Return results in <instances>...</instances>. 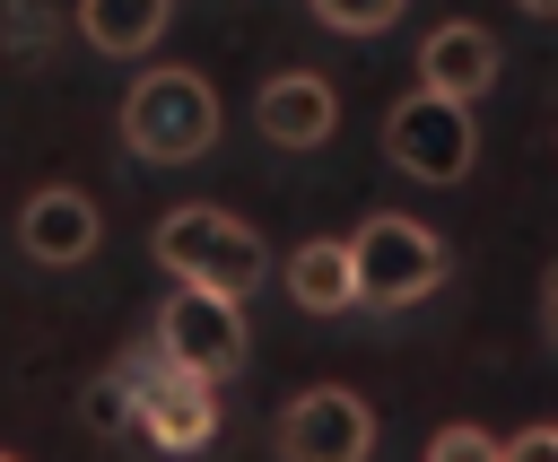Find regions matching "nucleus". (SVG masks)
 Segmentation results:
<instances>
[{
    "label": "nucleus",
    "mask_w": 558,
    "mask_h": 462,
    "mask_svg": "<svg viewBox=\"0 0 558 462\" xmlns=\"http://www.w3.org/2000/svg\"><path fill=\"white\" fill-rule=\"evenodd\" d=\"M148 340H157L174 366L227 384V375L244 366V349H253V331H244V296H218V288H183V279H174V296L157 305V331H148Z\"/></svg>",
    "instance_id": "nucleus-6"
},
{
    "label": "nucleus",
    "mask_w": 558,
    "mask_h": 462,
    "mask_svg": "<svg viewBox=\"0 0 558 462\" xmlns=\"http://www.w3.org/2000/svg\"><path fill=\"white\" fill-rule=\"evenodd\" d=\"M9 35H17V44H44V35H52V17H44L35 0H17V9H9Z\"/></svg>",
    "instance_id": "nucleus-17"
},
{
    "label": "nucleus",
    "mask_w": 558,
    "mask_h": 462,
    "mask_svg": "<svg viewBox=\"0 0 558 462\" xmlns=\"http://www.w3.org/2000/svg\"><path fill=\"white\" fill-rule=\"evenodd\" d=\"M0 462H17V453H0Z\"/></svg>",
    "instance_id": "nucleus-20"
},
{
    "label": "nucleus",
    "mask_w": 558,
    "mask_h": 462,
    "mask_svg": "<svg viewBox=\"0 0 558 462\" xmlns=\"http://www.w3.org/2000/svg\"><path fill=\"white\" fill-rule=\"evenodd\" d=\"M113 366L140 384V436H148L157 453H201V445L218 436V384H209V375L174 366L157 340H148V349H122Z\"/></svg>",
    "instance_id": "nucleus-5"
},
{
    "label": "nucleus",
    "mask_w": 558,
    "mask_h": 462,
    "mask_svg": "<svg viewBox=\"0 0 558 462\" xmlns=\"http://www.w3.org/2000/svg\"><path fill=\"white\" fill-rule=\"evenodd\" d=\"M418 87L453 96V105H480L497 87V35L471 26V17H445L427 44H418Z\"/></svg>",
    "instance_id": "nucleus-10"
},
{
    "label": "nucleus",
    "mask_w": 558,
    "mask_h": 462,
    "mask_svg": "<svg viewBox=\"0 0 558 462\" xmlns=\"http://www.w3.org/2000/svg\"><path fill=\"white\" fill-rule=\"evenodd\" d=\"M375 453V410L349 384H305L279 410V462H366Z\"/></svg>",
    "instance_id": "nucleus-7"
},
{
    "label": "nucleus",
    "mask_w": 558,
    "mask_h": 462,
    "mask_svg": "<svg viewBox=\"0 0 558 462\" xmlns=\"http://www.w3.org/2000/svg\"><path fill=\"white\" fill-rule=\"evenodd\" d=\"M279 279H288V296H296L305 314H349V305H357V262H349L340 235H305V244L279 262Z\"/></svg>",
    "instance_id": "nucleus-11"
},
{
    "label": "nucleus",
    "mask_w": 558,
    "mask_h": 462,
    "mask_svg": "<svg viewBox=\"0 0 558 462\" xmlns=\"http://www.w3.org/2000/svg\"><path fill=\"white\" fill-rule=\"evenodd\" d=\"M253 122H262L270 148H323V139L340 131V96H331V78H314V70H279V78H262Z\"/></svg>",
    "instance_id": "nucleus-9"
},
{
    "label": "nucleus",
    "mask_w": 558,
    "mask_h": 462,
    "mask_svg": "<svg viewBox=\"0 0 558 462\" xmlns=\"http://www.w3.org/2000/svg\"><path fill=\"white\" fill-rule=\"evenodd\" d=\"M166 17H174V0H78V35H87L96 52H113V61L157 52Z\"/></svg>",
    "instance_id": "nucleus-12"
},
{
    "label": "nucleus",
    "mask_w": 558,
    "mask_h": 462,
    "mask_svg": "<svg viewBox=\"0 0 558 462\" xmlns=\"http://www.w3.org/2000/svg\"><path fill=\"white\" fill-rule=\"evenodd\" d=\"M427 462H506V445L488 427H436L427 436Z\"/></svg>",
    "instance_id": "nucleus-15"
},
{
    "label": "nucleus",
    "mask_w": 558,
    "mask_h": 462,
    "mask_svg": "<svg viewBox=\"0 0 558 462\" xmlns=\"http://www.w3.org/2000/svg\"><path fill=\"white\" fill-rule=\"evenodd\" d=\"M384 157L410 174V183H462L480 166V122L471 105L436 96V87H410L392 113H384Z\"/></svg>",
    "instance_id": "nucleus-4"
},
{
    "label": "nucleus",
    "mask_w": 558,
    "mask_h": 462,
    "mask_svg": "<svg viewBox=\"0 0 558 462\" xmlns=\"http://www.w3.org/2000/svg\"><path fill=\"white\" fill-rule=\"evenodd\" d=\"M78 418H87L96 436H140V384H131L122 366H105V375L78 392Z\"/></svg>",
    "instance_id": "nucleus-13"
},
{
    "label": "nucleus",
    "mask_w": 558,
    "mask_h": 462,
    "mask_svg": "<svg viewBox=\"0 0 558 462\" xmlns=\"http://www.w3.org/2000/svg\"><path fill=\"white\" fill-rule=\"evenodd\" d=\"M541 331H549V349H558V262H549V279H541Z\"/></svg>",
    "instance_id": "nucleus-18"
},
{
    "label": "nucleus",
    "mask_w": 558,
    "mask_h": 462,
    "mask_svg": "<svg viewBox=\"0 0 558 462\" xmlns=\"http://www.w3.org/2000/svg\"><path fill=\"white\" fill-rule=\"evenodd\" d=\"M148 253L183 279V288H218V296H253L262 270H270V244L235 218V209H209V200H183L157 218Z\"/></svg>",
    "instance_id": "nucleus-2"
},
{
    "label": "nucleus",
    "mask_w": 558,
    "mask_h": 462,
    "mask_svg": "<svg viewBox=\"0 0 558 462\" xmlns=\"http://www.w3.org/2000/svg\"><path fill=\"white\" fill-rule=\"evenodd\" d=\"M514 9H523V17H558V0H514Z\"/></svg>",
    "instance_id": "nucleus-19"
},
{
    "label": "nucleus",
    "mask_w": 558,
    "mask_h": 462,
    "mask_svg": "<svg viewBox=\"0 0 558 462\" xmlns=\"http://www.w3.org/2000/svg\"><path fill=\"white\" fill-rule=\"evenodd\" d=\"M401 9H410V0H314V17H323L331 35H384Z\"/></svg>",
    "instance_id": "nucleus-14"
},
{
    "label": "nucleus",
    "mask_w": 558,
    "mask_h": 462,
    "mask_svg": "<svg viewBox=\"0 0 558 462\" xmlns=\"http://www.w3.org/2000/svg\"><path fill=\"white\" fill-rule=\"evenodd\" d=\"M506 462H558V427H523V436H506Z\"/></svg>",
    "instance_id": "nucleus-16"
},
{
    "label": "nucleus",
    "mask_w": 558,
    "mask_h": 462,
    "mask_svg": "<svg viewBox=\"0 0 558 462\" xmlns=\"http://www.w3.org/2000/svg\"><path fill=\"white\" fill-rule=\"evenodd\" d=\"M349 262H357V305H418L445 288V235L401 218V209H375L357 235H349Z\"/></svg>",
    "instance_id": "nucleus-3"
},
{
    "label": "nucleus",
    "mask_w": 558,
    "mask_h": 462,
    "mask_svg": "<svg viewBox=\"0 0 558 462\" xmlns=\"http://www.w3.org/2000/svg\"><path fill=\"white\" fill-rule=\"evenodd\" d=\"M122 148L148 157V166H192L218 148V87L183 61L166 70H140L131 96H122Z\"/></svg>",
    "instance_id": "nucleus-1"
},
{
    "label": "nucleus",
    "mask_w": 558,
    "mask_h": 462,
    "mask_svg": "<svg viewBox=\"0 0 558 462\" xmlns=\"http://www.w3.org/2000/svg\"><path fill=\"white\" fill-rule=\"evenodd\" d=\"M96 244H105V209H96L78 183H44V192H26V209H17V253H26V262H44V270H78Z\"/></svg>",
    "instance_id": "nucleus-8"
}]
</instances>
